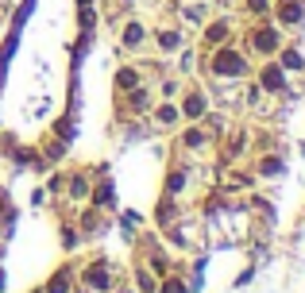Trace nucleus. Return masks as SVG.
Wrapping results in <instances>:
<instances>
[{"label": "nucleus", "instance_id": "f257e3e1", "mask_svg": "<svg viewBox=\"0 0 305 293\" xmlns=\"http://www.w3.org/2000/svg\"><path fill=\"white\" fill-rule=\"evenodd\" d=\"M213 69H217V74H244V58H240V54H232V51H224V54H217Z\"/></svg>", "mask_w": 305, "mask_h": 293}, {"label": "nucleus", "instance_id": "f03ea898", "mask_svg": "<svg viewBox=\"0 0 305 293\" xmlns=\"http://www.w3.org/2000/svg\"><path fill=\"white\" fill-rule=\"evenodd\" d=\"M255 46H259V51H274V46H278V35L274 31H259L255 35Z\"/></svg>", "mask_w": 305, "mask_h": 293}, {"label": "nucleus", "instance_id": "7ed1b4c3", "mask_svg": "<svg viewBox=\"0 0 305 293\" xmlns=\"http://www.w3.org/2000/svg\"><path fill=\"white\" fill-rule=\"evenodd\" d=\"M263 85H267V89H282V69L267 66V69H263Z\"/></svg>", "mask_w": 305, "mask_h": 293}, {"label": "nucleus", "instance_id": "20e7f679", "mask_svg": "<svg viewBox=\"0 0 305 293\" xmlns=\"http://www.w3.org/2000/svg\"><path fill=\"white\" fill-rule=\"evenodd\" d=\"M297 16H301V8H297V0H286V4H282V19H290V23H294Z\"/></svg>", "mask_w": 305, "mask_h": 293}, {"label": "nucleus", "instance_id": "39448f33", "mask_svg": "<svg viewBox=\"0 0 305 293\" xmlns=\"http://www.w3.org/2000/svg\"><path fill=\"white\" fill-rule=\"evenodd\" d=\"M124 39H128V46H139V39H143V27H139V23H131Z\"/></svg>", "mask_w": 305, "mask_h": 293}, {"label": "nucleus", "instance_id": "423d86ee", "mask_svg": "<svg viewBox=\"0 0 305 293\" xmlns=\"http://www.w3.org/2000/svg\"><path fill=\"white\" fill-rule=\"evenodd\" d=\"M185 116H201V96H190V101H185Z\"/></svg>", "mask_w": 305, "mask_h": 293}, {"label": "nucleus", "instance_id": "0eeeda50", "mask_svg": "<svg viewBox=\"0 0 305 293\" xmlns=\"http://www.w3.org/2000/svg\"><path fill=\"white\" fill-rule=\"evenodd\" d=\"M120 85H124V89L135 85V69H120Z\"/></svg>", "mask_w": 305, "mask_h": 293}, {"label": "nucleus", "instance_id": "6e6552de", "mask_svg": "<svg viewBox=\"0 0 305 293\" xmlns=\"http://www.w3.org/2000/svg\"><path fill=\"white\" fill-rule=\"evenodd\" d=\"M51 293H66V274H58V278L51 282Z\"/></svg>", "mask_w": 305, "mask_h": 293}, {"label": "nucleus", "instance_id": "1a4fd4ad", "mask_svg": "<svg viewBox=\"0 0 305 293\" xmlns=\"http://www.w3.org/2000/svg\"><path fill=\"white\" fill-rule=\"evenodd\" d=\"M139 285H143L147 293H155V278H151V274H139Z\"/></svg>", "mask_w": 305, "mask_h": 293}, {"label": "nucleus", "instance_id": "9d476101", "mask_svg": "<svg viewBox=\"0 0 305 293\" xmlns=\"http://www.w3.org/2000/svg\"><path fill=\"white\" fill-rule=\"evenodd\" d=\"M166 293H182V285H178V282H170V285H166Z\"/></svg>", "mask_w": 305, "mask_h": 293}, {"label": "nucleus", "instance_id": "9b49d317", "mask_svg": "<svg viewBox=\"0 0 305 293\" xmlns=\"http://www.w3.org/2000/svg\"><path fill=\"white\" fill-rule=\"evenodd\" d=\"M0 208H4V201H0Z\"/></svg>", "mask_w": 305, "mask_h": 293}]
</instances>
